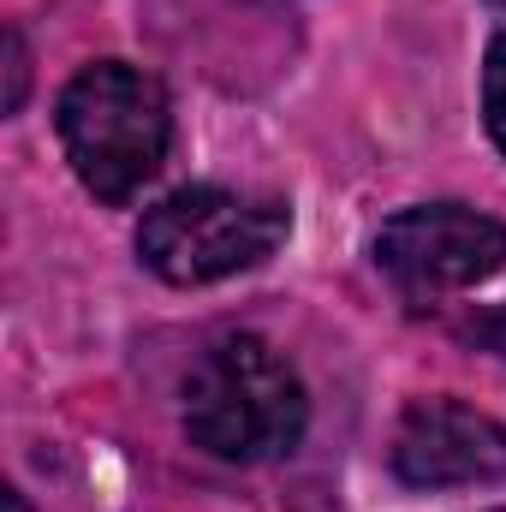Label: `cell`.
I'll list each match as a JSON object with an SVG mask.
<instances>
[{
	"mask_svg": "<svg viewBox=\"0 0 506 512\" xmlns=\"http://www.w3.org/2000/svg\"><path fill=\"white\" fill-rule=\"evenodd\" d=\"M280 239H286L280 197L227 191V185H185L143 215L137 256L167 286H209V280H227V274L268 262Z\"/></svg>",
	"mask_w": 506,
	"mask_h": 512,
	"instance_id": "cell-3",
	"label": "cell"
},
{
	"mask_svg": "<svg viewBox=\"0 0 506 512\" xmlns=\"http://www.w3.org/2000/svg\"><path fill=\"white\" fill-rule=\"evenodd\" d=\"M60 143L84 191L102 203H131L167 161L173 108L167 90L126 60H96L60 90Z\"/></svg>",
	"mask_w": 506,
	"mask_h": 512,
	"instance_id": "cell-2",
	"label": "cell"
},
{
	"mask_svg": "<svg viewBox=\"0 0 506 512\" xmlns=\"http://www.w3.org/2000/svg\"><path fill=\"white\" fill-rule=\"evenodd\" d=\"M310 399L298 370L256 334L215 340L185 382V435L227 459V465H268L304 441Z\"/></svg>",
	"mask_w": 506,
	"mask_h": 512,
	"instance_id": "cell-1",
	"label": "cell"
},
{
	"mask_svg": "<svg viewBox=\"0 0 506 512\" xmlns=\"http://www.w3.org/2000/svg\"><path fill=\"white\" fill-rule=\"evenodd\" d=\"M483 120L506 155V30L489 42V60H483Z\"/></svg>",
	"mask_w": 506,
	"mask_h": 512,
	"instance_id": "cell-6",
	"label": "cell"
},
{
	"mask_svg": "<svg viewBox=\"0 0 506 512\" xmlns=\"http://www.w3.org/2000/svg\"><path fill=\"white\" fill-rule=\"evenodd\" d=\"M6 72H12V84H6V114H18L24 78H30V66H24V36H18V30H6Z\"/></svg>",
	"mask_w": 506,
	"mask_h": 512,
	"instance_id": "cell-7",
	"label": "cell"
},
{
	"mask_svg": "<svg viewBox=\"0 0 506 512\" xmlns=\"http://www.w3.org/2000/svg\"><path fill=\"white\" fill-rule=\"evenodd\" d=\"M376 262L411 298L465 292L506 262V227L465 203H417L376 233Z\"/></svg>",
	"mask_w": 506,
	"mask_h": 512,
	"instance_id": "cell-4",
	"label": "cell"
},
{
	"mask_svg": "<svg viewBox=\"0 0 506 512\" xmlns=\"http://www.w3.org/2000/svg\"><path fill=\"white\" fill-rule=\"evenodd\" d=\"M393 477L411 489H465L506 477V423L465 399H417L393 429Z\"/></svg>",
	"mask_w": 506,
	"mask_h": 512,
	"instance_id": "cell-5",
	"label": "cell"
},
{
	"mask_svg": "<svg viewBox=\"0 0 506 512\" xmlns=\"http://www.w3.org/2000/svg\"><path fill=\"white\" fill-rule=\"evenodd\" d=\"M495 512H506V507H495Z\"/></svg>",
	"mask_w": 506,
	"mask_h": 512,
	"instance_id": "cell-8",
	"label": "cell"
}]
</instances>
